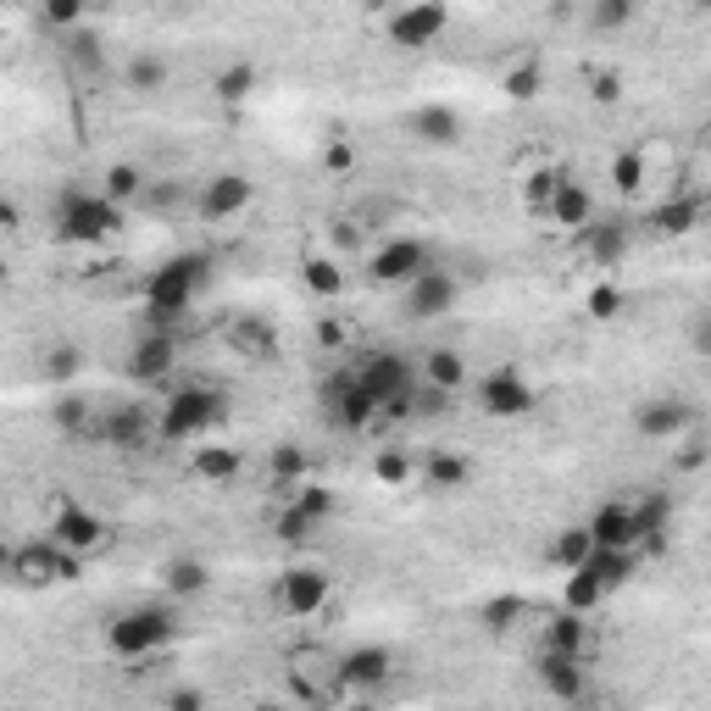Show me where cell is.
<instances>
[{"label": "cell", "mask_w": 711, "mask_h": 711, "mask_svg": "<svg viewBox=\"0 0 711 711\" xmlns=\"http://www.w3.org/2000/svg\"><path fill=\"white\" fill-rule=\"evenodd\" d=\"M206 283V256H173L146 278V328H173Z\"/></svg>", "instance_id": "6da1fadb"}, {"label": "cell", "mask_w": 711, "mask_h": 711, "mask_svg": "<svg viewBox=\"0 0 711 711\" xmlns=\"http://www.w3.org/2000/svg\"><path fill=\"white\" fill-rule=\"evenodd\" d=\"M179 634V617L168 606H133V612H117L111 628H106V645L122 656V661H146L157 656L162 645H173Z\"/></svg>", "instance_id": "7a4b0ae2"}, {"label": "cell", "mask_w": 711, "mask_h": 711, "mask_svg": "<svg viewBox=\"0 0 711 711\" xmlns=\"http://www.w3.org/2000/svg\"><path fill=\"white\" fill-rule=\"evenodd\" d=\"M117 228H122V206L106 201V195L73 190V195H62V206H56V234H62L67 245H100V239H111Z\"/></svg>", "instance_id": "3957f363"}, {"label": "cell", "mask_w": 711, "mask_h": 711, "mask_svg": "<svg viewBox=\"0 0 711 711\" xmlns=\"http://www.w3.org/2000/svg\"><path fill=\"white\" fill-rule=\"evenodd\" d=\"M356 373V384L362 389H373L378 395V406L389 411V417H411V406H417V378H411V367H406V356H395V351H373L362 367H351Z\"/></svg>", "instance_id": "277c9868"}, {"label": "cell", "mask_w": 711, "mask_h": 711, "mask_svg": "<svg viewBox=\"0 0 711 711\" xmlns=\"http://www.w3.org/2000/svg\"><path fill=\"white\" fill-rule=\"evenodd\" d=\"M78 561L84 556H67L56 539H29V545H18L12 556H7V567H12V579L23 584V590H51V584H67L73 573H78Z\"/></svg>", "instance_id": "5b68a950"}, {"label": "cell", "mask_w": 711, "mask_h": 711, "mask_svg": "<svg viewBox=\"0 0 711 711\" xmlns=\"http://www.w3.org/2000/svg\"><path fill=\"white\" fill-rule=\"evenodd\" d=\"M223 422V395L212 389H179L168 406H162V422H157V440L162 445H179V440H195L206 429Z\"/></svg>", "instance_id": "8992f818"}, {"label": "cell", "mask_w": 711, "mask_h": 711, "mask_svg": "<svg viewBox=\"0 0 711 711\" xmlns=\"http://www.w3.org/2000/svg\"><path fill=\"white\" fill-rule=\"evenodd\" d=\"M634 429H639L645 440H678V434L694 429V406H689L683 395H650V400H639V411H634Z\"/></svg>", "instance_id": "52a82bcc"}, {"label": "cell", "mask_w": 711, "mask_h": 711, "mask_svg": "<svg viewBox=\"0 0 711 711\" xmlns=\"http://www.w3.org/2000/svg\"><path fill=\"white\" fill-rule=\"evenodd\" d=\"M478 406H484L489 417H528V411H534V384H528L517 367H495V373H484V384H478Z\"/></svg>", "instance_id": "ba28073f"}, {"label": "cell", "mask_w": 711, "mask_h": 711, "mask_svg": "<svg viewBox=\"0 0 711 711\" xmlns=\"http://www.w3.org/2000/svg\"><path fill=\"white\" fill-rule=\"evenodd\" d=\"M45 539H56L67 556H95V550L106 545V523H100L89 506H56Z\"/></svg>", "instance_id": "9c48e42d"}, {"label": "cell", "mask_w": 711, "mask_h": 711, "mask_svg": "<svg viewBox=\"0 0 711 711\" xmlns=\"http://www.w3.org/2000/svg\"><path fill=\"white\" fill-rule=\"evenodd\" d=\"M173 362H179V328H146L128 351V378L157 384V378L173 373Z\"/></svg>", "instance_id": "30bf717a"}, {"label": "cell", "mask_w": 711, "mask_h": 711, "mask_svg": "<svg viewBox=\"0 0 711 711\" xmlns=\"http://www.w3.org/2000/svg\"><path fill=\"white\" fill-rule=\"evenodd\" d=\"M328 573L323 567H290V573L278 579V606L290 612V617H317L328 606Z\"/></svg>", "instance_id": "8fae6325"}, {"label": "cell", "mask_w": 711, "mask_h": 711, "mask_svg": "<svg viewBox=\"0 0 711 711\" xmlns=\"http://www.w3.org/2000/svg\"><path fill=\"white\" fill-rule=\"evenodd\" d=\"M456 295H462V283H456L445 267H429L417 283H406V317H417V323L445 317V312L456 306Z\"/></svg>", "instance_id": "7c38bea8"}, {"label": "cell", "mask_w": 711, "mask_h": 711, "mask_svg": "<svg viewBox=\"0 0 711 711\" xmlns=\"http://www.w3.org/2000/svg\"><path fill=\"white\" fill-rule=\"evenodd\" d=\"M373 283H417L429 272V245L422 239H389L378 256H373Z\"/></svg>", "instance_id": "4fadbf2b"}, {"label": "cell", "mask_w": 711, "mask_h": 711, "mask_svg": "<svg viewBox=\"0 0 711 711\" xmlns=\"http://www.w3.org/2000/svg\"><path fill=\"white\" fill-rule=\"evenodd\" d=\"M445 23H451L445 7H406V12L389 18V40H395L400 51H422V45H434V40L445 34Z\"/></svg>", "instance_id": "5bb4252c"}, {"label": "cell", "mask_w": 711, "mask_h": 711, "mask_svg": "<svg viewBox=\"0 0 711 711\" xmlns=\"http://www.w3.org/2000/svg\"><path fill=\"white\" fill-rule=\"evenodd\" d=\"M250 206V179L245 173H217V179H206V190H201V201H195V212L206 217V223H228V217H239Z\"/></svg>", "instance_id": "9a60e30c"}, {"label": "cell", "mask_w": 711, "mask_h": 711, "mask_svg": "<svg viewBox=\"0 0 711 711\" xmlns=\"http://www.w3.org/2000/svg\"><path fill=\"white\" fill-rule=\"evenodd\" d=\"M590 534H595V550H639L634 500H606V506L590 517Z\"/></svg>", "instance_id": "2e32d148"}, {"label": "cell", "mask_w": 711, "mask_h": 711, "mask_svg": "<svg viewBox=\"0 0 711 711\" xmlns=\"http://www.w3.org/2000/svg\"><path fill=\"white\" fill-rule=\"evenodd\" d=\"M389 672H395V650L389 645H356L340 661V683L345 689H378V683H389Z\"/></svg>", "instance_id": "e0dca14e"}, {"label": "cell", "mask_w": 711, "mask_h": 711, "mask_svg": "<svg viewBox=\"0 0 711 711\" xmlns=\"http://www.w3.org/2000/svg\"><path fill=\"white\" fill-rule=\"evenodd\" d=\"M534 672H539V683H545V689H550L556 700H567V705H579V700H584V656L539 650Z\"/></svg>", "instance_id": "ac0fdd59"}, {"label": "cell", "mask_w": 711, "mask_h": 711, "mask_svg": "<svg viewBox=\"0 0 711 711\" xmlns=\"http://www.w3.org/2000/svg\"><path fill=\"white\" fill-rule=\"evenodd\" d=\"M95 440H100V445H117V451L139 445V440H146V411H139L133 400H122V406L100 411V422H95Z\"/></svg>", "instance_id": "d6986e66"}, {"label": "cell", "mask_w": 711, "mask_h": 711, "mask_svg": "<svg viewBox=\"0 0 711 711\" xmlns=\"http://www.w3.org/2000/svg\"><path fill=\"white\" fill-rule=\"evenodd\" d=\"M328 395H334V417L345 422V429H367V422L384 411V406H378V395L356 384V373H345V378H340Z\"/></svg>", "instance_id": "ffe728a7"}, {"label": "cell", "mask_w": 711, "mask_h": 711, "mask_svg": "<svg viewBox=\"0 0 711 711\" xmlns=\"http://www.w3.org/2000/svg\"><path fill=\"white\" fill-rule=\"evenodd\" d=\"M550 223H556V228H567V234L595 228V201H590V190H584L579 179H567V184H561V195H556V206H550Z\"/></svg>", "instance_id": "44dd1931"}, {"label": "cell", "mask_w": 711, "mask_h": 711, "mask_svg": "<svg viewBox=\"0 0 711 711\" xmlns=\"http://www.w3.org/2000/svg\"><path fill=\"white\" fill-rule=\"evenodd\" d=\"M223 340H228L245 362H272V351H278V334H272L261 317H234V323L223 328Z\"/></svg>", "instance_id": "7402d4cb"}, {"label": "cell", "mask_w": 711, "mask_h": 711, "mask_svg": "<svg viewBox=\"0 0 711 711\" xmlns=\"http://www.w3.org/2000/svg\"><path fill=\"white\" fill-rule=\"evenodd\" d=\"M545 650H561V656H584L590 650V623L579 612H556L545 623Z\"/></svg>", "instance_id": "603a6c76"}, {"label": "cell", "mask_w": 711, "mask_h": 711, "mask_svg": "<svg viewBox=\"0 0 711 711\" xmlns=\"http://www.w3.org/2000/svg\"><path fill=\"white\" fill-rule=\"evenodd\" d=\"M456 128H462V117H456L451 106H417V111H411V133L429 139V146H451Z\"/></svg>", "instance_id": "cb8c5ba5"}, {"label": "cell", "mask_w": 711, "mask_h": 711, "mask_svg": "<svg viewBox=\"0 0 711 711\" xmlns=\"http://www.w3.org/2000/svg\"><path fill=\"white\" fill-rule=\"evenodd\" d=\"M267 473H272L283 489H301V484H312V456H306L301 445H272Z\"/></svg>", "instance_id": "d4e9b609"}, {"label": "cell", "mask_w": 711, "mask_h": 711, "mask_svg": "<svg viewBox=\"0 0 711 711\" xmlns=\"http://www.w3.org/2000/svg\"><path fill=\"white\" fill-rule=\"evenodd\" d=\"M51 417H56V429L62 434H73V440H95V406L84 400V395H62L56 406H51Z\"/></svg>", "instance_id": "484cf974"}, {"label": "cell", "mask_w": 711, "mask_h": 711, "mask_svg": "<svg viewBox=\"0 0 711 711\" xmlns=\"http://www.w3.org/2000/svg\"><path fill=\"white\" fill-rule=\"evenodd\" d=\"M550 556H556V567H567V573L590 567V556H595V534H590V523H584V528H561V534H556V545H550Z\"/></svg>", "instance_id": "4316f807"}, {"label": "cell", "mask_w": 711, "mask_h": 711, "mask_svg": "<svg viewBox=\"0 0 711 711\" xmlns=\"http://www.w3.org/2000/svg\"><path fill=\"white\" fill-rule=\"evenodd\" d=\"M561 184H567V173H561V168H534V173L523 179V206H528V212H539V217H550V206H556Z\"/></svg>", "instance_id": "83f0119b"}, {"label": "cell", "mask_w": 711, "mask_h": 711, "mask_svg": "<svg viewBox=\"0 0 711 711\" xmlns=\"http://www.w3.org/2000/svg\"><path fill=\"white\" fill-rule=\"evenodd\" d=\"M584 245H590L595 267H617L628 256V228L623 223H595V228H584Z\"/></svg>", "instance_id": "f1b7e54d"}, {"label": "cell", "mask_w": 711, "mask_h": 711, "mask_svg": "<svg viewBox=\"0 0 711 711\" xmlns=\"http://www.w3.org/2000/svg\"><path fill=\"white\" fill-rule=\"evenodd\" d=\"M694 223H700V201H694V195L661 201V206L650 212V228H656V234H672V239H678V234H689Z\"/></svg>", "instance_id": "f546056e"}, {"label": "cell", "mask_w": 711, "mask_h": 711, "mask_svg": "<svg viewBox=\"0 0 711 711\" xmlns=\"http://www.w3.org/2000/svg\"><path fill=\"white\" fill-rule=\"evenodd\" d=\"M561 601H567V612H579V617H590L601 601H606V584L590 573V567H579V573H567V590H561Z\"/></svg>", "instance_id": "4dcf8cb0"}, {"label": "cell", "mask_w": 711, "mask_h": 711, "mask_svg": "<svg viewBox=\"0 0 711 711\" xmlns=\"http://www.w3.org/2000/svg\"><path fill=\"white\" fill-rule=\"evenodd\" d=\"M634 567H639V550H595V556H590V573H595L606 590L628 584V579H634Z\"/></svg>", "instance_id": "1f68e13d"}, {"label": "cell", "mask_w": 711, "mask_h": 711, "mask_svg": "<svg viewBox=\"0 0 711 711\" xmlns=\"http://www.w3.org/2000/svg\"><path fill=\"white\" fill-rule=\"evenodd\" d=\"M234 473H239V451H234V445H201V451H195V478L228 484Z\"/></svg>", "instance_id": "d6a6232c"}, {"label": "cell", "mask_w": 711, "mask_h": 711, "mask_svg": "<svg viewBox=\"0 0 711 711\" xmlns=\"http://www.w3.org/2000/svg\"><path fill=\"white\" fill-rule=\"evenodd\" d=\"M422 373H429V384L434 389H462V378H467V362H462V351H429L422 356Z\"/></svg>", "instance_id": "836d02e7"}, {"label": "cell", "mask_w": 711, "mask_h": 711, "mask_svg": "<svg viewBox=\"0 0 711 711\" xmlns=\"http://www.w3.org/2000/svg\"><path fill=\"white\" fill-rule=\"evenodd\" d=\"M206 584H212L206 561H195V556H179V561H168V590H173V595H201Z\"/></svg>", "instance_id": "e575fe53"}, {"label": "cell", "mask_w": 711, "mask_h": 711, "mask_svg": "<svg viewBox=\"0 0 711 711\" xmlns=\"http://www.w3.org/2000/svg\"><path fill=\"white\" fill-rule=\"evenodd\" d=\"M634 517H639V545H656L667 517H672V500L667 495H645V500H634Z\"/></svg>", "instance_id": "d590c367"}, {"label": "cell", "mask_w": 711, "mask_h": 711, "mask_svg": "<svg viewBox=\"0 0 711 711\" xmlns=\"http://www.w3.org/2000/svg\"><path fill=\"white\" fill-rule=\"evenodd\" d=\"M139 190H146V173H139V168H128V162L106 168V184H100V195H106V201L128 206V201H139Z\"/></svg>", "instance_id": "8d00e7d4"}, {"label": "cell", "mask_w": 711, "mask_h": 711, "mask_svg": "<svg viewBox=\"0 0 711 711\" xmlns=\"http://www.w3.org/2000/svg\"><path fill=\"white\" fill-rule=\"evenodd\" d=\"M422 478H429V489H462L467 484V462L451 456V451H434L429 467H422Z\"/></svg>", "instance_id": "74e56055"}, {"label": "cell", "mask_w": 711, "mask_h": 711, "mask_svg": "<svg viewBox=\"0 0 711 711\" xmlns=\"http://www.w3.org/2000/svg\"><path fill=\"white\" fill-rule=\"evenodd\" d=\"M306 290H312V295H323V301H334V295L345 290V272H340V261L312 256V261H306Z\"/></svg>", "instance_id": "f35d334b"}, {"label": "cell", "mask_w": 711, "mask_h": 711, "mask_svg": "<svg viewBox=\"0 0 711 711\" xmlns=\"http://www.w3.org/2000/svg\"><path fill=\"white\" fill-rule=\"evenodd\" d=\"M212 89H217V100H245V95L256 89V67H250V62H234V67H223V73L212 78Z\"/></svg>", "instance_id": "ab89813d"}, {"label": "cell", "mask_w": 711, "mask_h": 711, "mask_svg": "<svg viewBox=\"0 0 711 711\" xmlns=\"http://www.w3.org/2000/svg\"><path fill=\"white\" fill-rule=\"evenodd\" d=\"M128 84H133L139 95H157V89L168 84V62H162V56H133V62H128Z\"/></svg>", "instance_id": "60d3db41"}, {"label": "cell", "mask_w": 711, "mask_h": 711, "mask_svg": "<svg viewBox=\"0 0 711 711\" xmlns=\"http://www.w3.org/2000/svg\"><path fill=\"white\" fill-rule=\"evenodd\" d=\"M373 478H378V484H389V489L411 484V456H406V451H395V445H389V451H378V456H373Z\"/></svg>", "instance_id": "b9f144b4"}, {"label": "cell", "mask_w": 711, "mask_h": 711, "mask_svg": "<svg viewBox=\"0 0 711 711\" xmlns=\"http://www.w3.org/2000/svg\"><path fill=\"white\" fill-rule=\"evenodd\" d=\"M272 528H278V539H283V545H306V539L317 534V523H312V517H306V511H301L295 500L278 511V523H272Z\"/></svg>", "instance_id": "7bdbcfd3"}, {"label": "cell", "mask_w": 711, "mask_h": 711, "mask_svg": "<svg viewBox=\"0 0 711 711\" xmlns=\"http://www.w3.org/2000/svg\"><path fill=\"white\" fill-rule=\"evenodd\" d=\"M78 367H84V362H78V345H51V351H45V373H51L56 384H67Z\"/></svg>", "instance_id": "ee69618b"}, {"label": "cell", "mask_w": 711, "mask_h": 711, "mask_svg": "<svg viewBox=\"0 0 711 711\" xmlns=\"http://www.w3.org/2000/svg\"><path fill=\"white\" fill-rule=\"evenodd\" d=\"M295 506H301L312 523H323V517L334 511V495H328L323 484H301V489H295Z\"/></svg>", "instance_id": "f6af8a7d"}, {"label": "cell", "mask_w": 711, "mask_h": 711, "mask_svg": "<svg viewBox=\"0 0 711 711\" xmlns=\"http://www.w3.org/2000/svg\"><path fill=\"white\" fill-rule=\"evenodd\" d=\"M590 23L595 29H628L634 23V7H628V0H601V7L590 12Z\"/></svg>", "instance_id": "bcb514c9"}, {"label": "cell", "mask_w": 711, "mask_h": 711, "mask_svg": "<svg viewBox=\"0 0 711 711\" xmlns=\"http://www.w3.org/2000/svg\"><path fill=\"white\" fill-rule=\"evenodd\" d=\"M612 184H617V190H639V184H645V162H639L634 151H623V157L612 162Z\"/></svg>", "instance_id": "7dc6e473"}, {"label": "cell", "mask_w": 711, "mask_h": 711, "mask_svg": "<svg viewBox=\"0 0 711 711\" xmlns=\"http://www.w3.org/2000/svg\"><path fill=\"white\" fill-rule=\"evenodd\" d=\"M623 312V290L617 283H595L590 290V317H617Z\"/></svg>", "instance_id": "c3c4849f"}, {"label": "cell", "mask_w": 711, "mask_h": 711, "mask_svg": "<svg viewBox=\"0 0 711 711\" xmlns=\"http://www.w3.org/2000/svg\"><path fill=\"white\" fill-rule=\"evenodd\" d=\"M539 78H545V73H539V62H523V67L506 78V95H511V100H528V95L539 89Z\"/></svg>", "instance_id": "681fc988"}, {"label": "cell", "mask_w": 711, "mask_h": 711, "mask_svg": "<svg viewBox=\"0 0 711 711\" xmlns=\"http://www.w3.org/2000/svg\"><path fill=\"white\" fill-rule=\"evenodd\" d=\"M67 56H73L78 67H89V73H100V45H95V34H84V40H73V45H67Z\"/></svg>", "instance_id": "f907efd6"}, {"label": "cell", "mask_w": 711, "mask_h": 711, "mask_svg": "<svg viewBox=\"0 0 711 711\" xmlns=\"http://www.w3.org/2000/svg\"><path fill=\"white\" fill-rule=\"evenodd\" d=\"M168 711H206V694L184 683V689H173V694H168Z\"/></svg>", "instance_id": "816d5d0a"}, {"label": "cell", "mask_w": 711, "mask_h": 711, "mask_svg": "<svg viewBox=\"0 0 711 711\" xmlns=\"http://www.w3.org/2000/svg\"><path fill=\"white\" fill-rule=\"evenodd\" d=\"M689 340H694V351H700V356H711V312L689 328Z\"/></svg>", "instance_id": "f5cc1de1"}, {"label": "cell", "mask_w": 711, "mask_h": 711, "mask_svg": "<svg viewBox=\"0 0 711 711\" xmlns=\"http://www.w3.org/2000/svg\"><path fill=\"white\" fill-rule=\"evenodd\" d=\"M78 18H84L78 7H51V12H45V23H56V29H73Z\"/></svg>", "instance_id": "db71d44e"}, {"label": "cell", "mask_w": 711, "mask_h": 711, "mask_svg": "<svg viewBox=\"0 0 711 711\" xmlns=\"http://www.w3.org/2000/svg\"><path fill=\"white\" fill-rule=\"evenodd\" d=\"M595 95H601V100H617V78L601 73V78H595Z\"/></svg>", "instance_id": "11a10c76"}, {"label": "cell", "mask_w": 711, "mask_h": 711, "mask_svg": "<svg viewBox=\"0 0 711 711\" xmlns=\"http://www.w3.org/2000/svg\"><path fill=\"white\" fill-rule=\"evenodd\" d=\"M256 711H290V705H278V700H261V705H256Z\"/></svg>", "instance_id": "9f6ffc18"}]
</instances>
